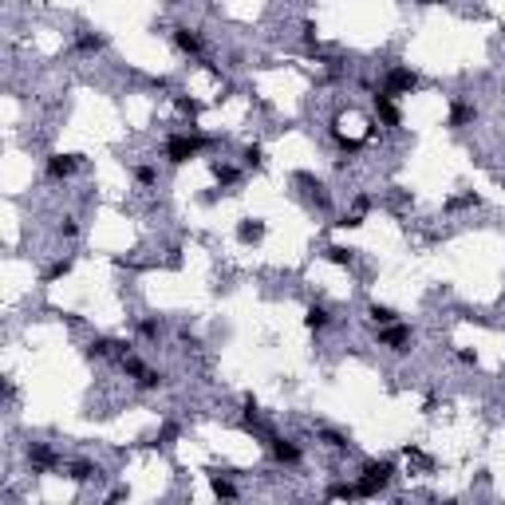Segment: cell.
Segmentation results:
<instances>
[{"label": "cell", "mask_w": 505, "mask_h": 505, "mask_svg": "<svg viewBox=\"0 0 505 505\" xmlns=\"http://www.w3.org/2000/svg\"><path fill=\"white\" fill-rule=\"evenodd\" d=\"M202 146H205L202 134H170V139H166V162H170V166H182V162H189Z\"/></svg>", "instance_id": "cell-1"}, {"label": "cell", "mask_w": 505, "mask_h": 505, "mask_svg": "<svg viewBox=\"0 0 505 505\" xmlns=\"http://www.w3.org/2000/svg\"><path fill=\"white\" fill-rule=\"evenodd\" d=\"M391 478H395V466H391V462H367V466H363L360 486H355V493H379V489L387 486Z\"/></svg>", "instance_id": "cell-2"}, {"label": "cell", "mask_w": 505, "mask_h": 505, "mask_svg": "<svg viewBox=\"0 0 505 505\" xmlns=\"http://www.w3.org/2000/svg\"><path fill=\"white\" fill-rule=\"evenodd\" d=\"M379 344L391 347V351H399V355H403V351H410V328L395 320V324H387V328L379 331Z\"/></svg>", "instance_id": "cell-3"}, {"label": "cell", "mask_w": 505, "mask_h": 505, "mask_svg": "<svg viewBox=\"0 0 505 505\" xmlns=\"http://www.w3.org/2000/svg\"><path fill=\"white\" fill-rule=\"evenodd\" d=\"M75 170H79V158L75 154H51L44 162V174L51 178V182H63V178H71Z\"/></svg>", "instance_id": "cell-4"}, {"label": "cell", "mask_w": 505, "mask_h": 505, "mask_svg": "<svg viewBox=\"0 0 505 505\" xmlns=\"http://www.w3.org/2000/svg\"><path fill=\"white\" fill-rule=\"evenodd\" d=\"M268 450H272V458H277L281 466H300V458H304V450H300L292 438H272Z\"/></svg>", "instance_id": "cell-5"}, {"label": "cell", "mask_w": 505, "mask_h": 505, "mask_svg": "<svg viewBox=\"0 0 505 505\" xmlns=\"http://www.w3.org/2000/svg\"><path fill=\"white\" fill-rule=\"evenodd\" d=\"M174 44H178L182 56H193V60L202 56V36H198L193 28H174Z\"/></svg>", "instance_id": "cell-6"}, {"label": "cell", "mask_w": 505, "mask_h": 505, "mask_svg": "<svg viewBox=\"0 0 505 505\" xmlns=\"http://www.w3.org/2000/svg\"><path fill=\"white\" fill-rule=\"evenodd\" d=\"M75 47L83 51V56H95V51H103V47H107V36H99V32H79Z\"/></svg>", "instance_id": "cell-7"}, {"label": "cell", "mask_w": 505, "mask_h": 505, "mask_svg": "<svg viewBox=\"0 0 505 505\" xmlns=\"http://www.w3.org/2000/svg\"><path fill=\"white\" fill-rule=\"evenodd\" d=\"M304 324H308L312 331H328L331 328V312L324 308V304H312V308H308V316H304Z\"/></svg>", "instance_id": "cell-8"}, {"label": "cell", "mask_w": 505, "mask_h": 505, "mask_svg": "<svg viewBox=\"0 0 505 505\" xmlns=\"http://www.w3.org/2000/svg\"><path fill=\"white\" fill-rule=\"evenodd\" d=\"M478 119V110H473V103H466V99H458L454 110H450V126H466Z\"/></svg>", "instance_id": "cell-9"}, {"label": "cell", "mask_w": 505, "mask_h": 505, "mask_svg": "<svg viewBox=\"0 0 505 505\" xmlns=\"http://www.w3.org/2000/svg\"><path fill=\"white\" fill-rule=\"evenodd\" d=\"M367 316L375 320L379 328H387V324H395V320H399V312H395V308H387V304H371V308H367Z\"/></svg>", "instance_id": "cell-10"}, {"label": "cell", "mask_w": 505, "mask_h": 505, "mask_svg": "<svg viewBox=\"0 0 505 505\" xmlns=\"http://www.w3.org/2000/svg\"><path fill=\"white\" fill-rule=\"evenodd\" d=\"M237 237H241V241H261V237H265V225H261V221H241V229H237Z\"/></svg>", "instance_id": "cell-11"}, {"label": "cell", "mask_w": 505, "mask_h": 505, "mask_svg": "<svg viewBox=\"0 0 505 505\" xmlns=\"http://www.w3.org/2000/svg\"><path fill=\"white\" fill-rule=\"evenodd\" d=\"M28 458H32V462H36V466H51V462H56V454H51L47 446H40V442H36V446H32V450H28Z\"/></svg>", "instance_id": "cell-12"}, {"label": "cell", "mask_w": 505, "mask_h": 505, "mask_svg": "<svg viewBox=\"0 0 505 505\" xmlns=\"http://www.w3.org/2000/svg\"><path fill=\"white\" fill-rule=\"evenodd\" d=\"M134 182H139V186H154L158 170H154V166H134Z\"/></svg>", "instance_id": "cell-13"}, {"label": "cell", "mask_w": 505, "mask_h": 505, "mask_svg": "<svg viewBox=\"0 0 505 505\" xmlns=\"http://www.w3.org/2000/svg\"><path fill=\"white\" fill-rule=\"evenodd\" d=\"M139 331L146 336V340H158V336H162V320H142Z\"/></svg>", "instance_id": "cell-14"}]
</instances>
